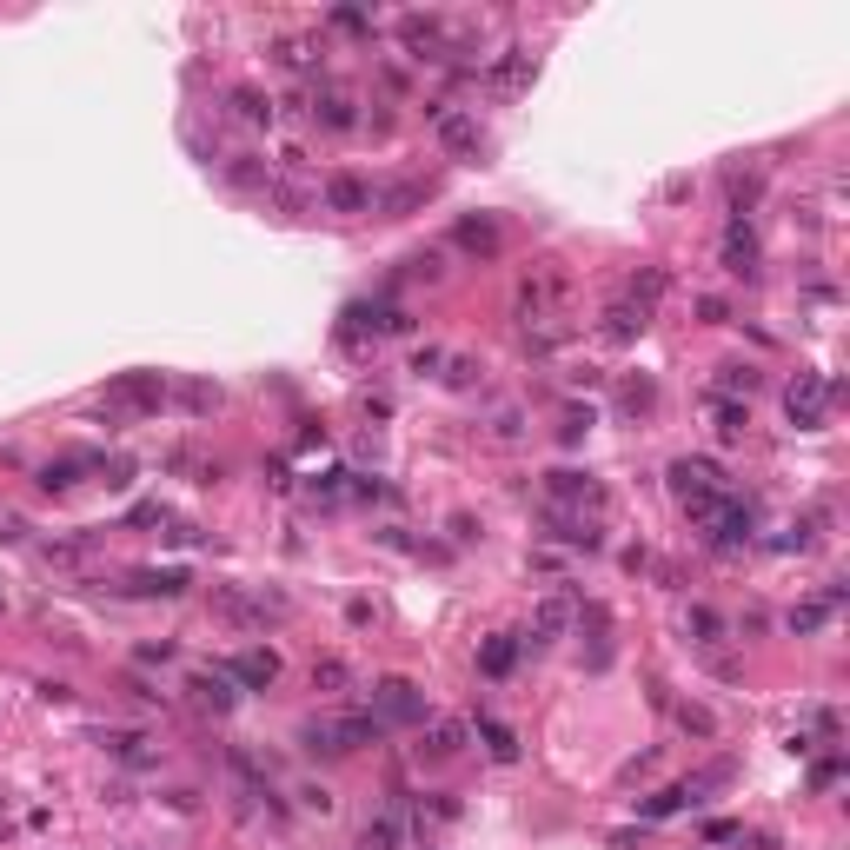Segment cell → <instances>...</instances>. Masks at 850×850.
<instances>
[{
    "instance_id": "13",
    "label": "cell",
    "mask_w": 850,
    "mask_h": 850,
    "mask_svg": "<svg viewBox=\"0 0 850 850\" xmlns=\"http://www.w3.org/2000/svg\"><path fill=\"white\" fill-rule=\"evenodd\" d=\"M226 678L233 684H246V691H266V684L279 678V658L273 651H240V658H233V665H220Z\"/></svg>"
},
{
    "instance_id": "32",
    "label": "cell",
    "mask_w": 850,
    "mask_h": 850,
    "mask_svg": "<svg viewBox=\"0 0 850 850\" xmlns=\"http://www.w3.org/2000/svg\"><path fill=\"white\" fill-rule=\"evenodd\" d=\"M684 804H691V784H671V791L645 797V817H671V811H684Z\"/></svg>"
},
{
    "instance_id": "37",
    "label": "cell",
    "mask_w": 850,
    "mask_h": 850,
    "mask_svg": "<svg viewBox=\"0 0 850 850\" xmlns=\"http://www.w3.org/2000/svg\"><path fill=\"white\" fill-rule=\"evenodd\" d=\"M279 67L306 74V67H313V47H306V40H279Z\"/></svg>"
},
{
    "instance_id": "23",
    "label": "cell",
    "mask_w": 850,
    "mask_h": 850,
    "mask_svg": "<svg viewBox=\"0 0 850 850\" xmlns=\"http://www.w3.org/2000/svg\"><path fill=\"white\" fill-rule=\"evenodd\" d=\"M512 665H518V638H512V631H505V638H492V645L479 651V671H485V678H505Z\"/></svg>"
},
{
    "instance_id": "7",
    "label": "cell",
    "mask_w": 850,
    "mask_h": 850,
    "mask_svg": "<svg viewBox=\"0 0 850 850\" xmlns=\"http://www.w3.org/2000/svg\"><path fill=\"white\" fill-rule=\"evenodd\" d=\"M213 605H220V618H233V625H246V631H259L266 618H279V598H253V592H233V585H220L213 592Z\"/></svg>"
},
{
    "instance_id": "19",
    "label": "cell",
    "mask_w": 850,
    "mask_h": 850,
    "mask_svg": "<svg viewBox=\"0 0 850 850\" xmlns=\"http://www.w3.org/2000/svg\"><path fill=\"white\" fill-rule=\"evenodd\" d=\"M724 193H731V220H744L764 193V173H724Z\"/></svg>"
},
{
    "instance_id": "14",
    "label": "cell",
    "mask_w": 850,
    "mask_h": 850,
    "mask_svg": "<svg viewBox=\"0 0 850 850\" xmlns=\"http://www.w3.org/2000/svg\"><path fill=\"white\" fill-rule=\"evenodd\" d=\"M425 200H432V180H399V186H386L372 206H379L386 220H406V213H419Z\"/></svg>"
},
{
    "instance_id": "22",
    "label": "cell",
    "mask_w": 850,
    "mask_h": 850,
    "mask_svg": "<svg viewBox=\"0 0 850 850\" xmlns=\"http://www.w3.org/2000/svg\"><path fill=\"white\" fill-rule=\"evenodd\" d=\"M625 299H638L645 313H658V299H665V273H658V266H645V273H631V279H625Z\"/></svg>"
},
{
    "instance_id": "28",
    "label": "cell",
    "mask_w": 850,
    "mask_h": 850,
    "mask_svg": "<svg viewBox=\"0 0 850 850\" xmlns=\"http://www.w3.org/2000/svg\"><path fill=\"white\" fill-rule=\"evenodd\" d=\"M479 738H485V751H492V758H499V764H512V758H518V738H512V731H505L499 718H479Z\"/></svg>"
},
{
    "instance_id": "17",
    "label": "cell",
    "mask_w": 850,
    "mask_h": 850,
    "mask_svg": "<svg viewBox=\"0 0 850 850\" xmlns=\"http://www.w3.org/2000/svg\"><path fill=\"white\" fill-rule=\"evenodd\" d=\"M100 459H87V452H74V459H54V465H40V492H74L80 485V472H93Z\"/></svg>"
},
{
    "instance_id": "16",
    "label": "cell",
    "mask_w": 850,
    "mask_h": 850,
    "mask_svg": "<svg viewBox=\"0 0 850 850\" xmlns=\"http://www.w3.org/2000/svg\"><path fill=\"white\" fill-rule=\"evenodd\" d=\"M645 326H651V313L638 306V299H611V313H605V339H618V346H625V339H638Z\"/></svg>"
},
{
    "instance_id": "12",
    "label": "cell",
    "mask_w": 850,
    "mask_h": 850,
    "mask_svg": "<svg viewBox=\"0 0 850 850\" xmlns=\"http://www.w3.org/2000/svg\"><path fill=\"white\" fill-rule=\"evenodd\" d=\"M552 538L558 545H578V552H598L605 545V532H598V518H585V512H565V505H552Z\"/></svg>"
},
{
    "instance_id": "20",
    "label": "cell",
    "mask_w": 850,
    "mask_h": 850,
    "mask_svg": "<svg viewBox=\"0 0 850 850\" xmlns=\"http://www.w3.org/2000/svg\"><path fill=\"white\" fill-rule=\"evenodd\" d=\"M226 180L240 186V193H266V186H273V173L259 167L253 153H233V160H226Z\"/></svg>"
},
{
    "instance_id": "36",
    "label": "cell",
    "mask_w": 850,
    "mask_h": 850,
    "mask_svg": "<svg viewBox=\"0 0 850 850\" xmlns=\"http://www.w3.org/2000/svg\"><path fill=\"white\" fill-rule=\"evenodd\" d=\"M824 618H831V605H824V598H811V605H797V611H791V631H817Z\"/></svg>"
},
{
    "instance_id": "33",
    "label": "cell",
    "mask_w": 850,
    "mask_h": 850,
    "mask_svg": "<svg viewBox=\"0 0 850 850\" xmlns=\"http://www.w3.org/2000/svg\"><path fill=\"white\" fill-rule=\"evenodd\" d=\"M684 625L698 631V645H718V638H724V618H718V611H704V605H691V618H684Z\"/></svg>"
},
{
    "instance_id": "26",
    "label": "cell",
    "mask_w": 850,
    "mask_h": 850,
    "mask_svg": "<svg viewBox=\"0 0 850 850\" xmlns=\"http://www.w3.org/2000/svg\"><path fill=\"white\" fill-rule=\"evenodd\" d=\"M459 744H465V724L439 718V724H432V738L419 744V758H452V751H459Z\"/></svg>"
},
{
    "instance_id": "10",
    "label": "cell",
    "mask_w": 850,
    "mask_h": 850,
    "mask_svg": "<svg viewBox=\"0 0 850 850\" xmlns=\"http://www.w3.org/2000/svg\"><path fill=\"white\" fill-rule=\"evenodd\" d=\"M724 273H738V279H758V233H751V226L744 220H731L724 226Z\"/></svg>"
},
{
    "instance_id": "34",
    "label": "cell",
    "mask_w": 850,
    "mask_h": 850,
    "mask_svg": "<svg viewBox=\"0 0 850 850\" xmlns=\"http://www.w3.org/2000/svg\"><path fill=\"white\" fill-rule=\"evenodd\" d=\"M313 684H319V691H339V684H352L346 658H319V665H313Z\"/></svg>"
},
{
    "instance_id": "1",
    "label": "cell",
    "mask_w": 850,
    "mask_h": 850,
    "mask_svg": "<svg viewBox=\"0 0 850 850\" xmlns=\"http://www.w3.org/2000/svg\"><path fill=\"white\" fill-rule=\"evenodd\" d=\"M167 406V379L160 372H127V379H113V392H107V419H147V412H160Z\"/></svg>"
},
{
    "instance_id": "25",
    "label": "cell",
    "mask_w": 850,
    "mask_h": 850,
    "mask_svg": "<svg viewBox=\"0 0 850 850\" xmlns=\"http://www.w3.org/2000/svg\"><path fill=\"white\" fill-rule=\"evenodd\" d=\"M565 625H572V605H565V598H545V605H538V618H532V638L545 645V638H558Z\"/></svg>"
},
{
    "instance_id": "18",
    "label": "cell",
    "mask_w": 850,
    "mask_h": 850,
    "mask_svg": "<svg viewBox=\"0 0 850 850\" xmlns=\"http://www.w3.org/2000/svg\"><path fill=\"white\" fill-rule=\"evenodd\" d=\"M525 80H532V47H505L492 60V87H525Z\"/></svg>"
},
{
    "instance_id": "35",
    "label": "cell",
    "mask_w": 850,
    "mask_h": 850,
    "mask_svg": "<svg viewBox=\"0 0 850 850\" xmlns=\"http://www.w3.org/2000/svg\"><path fill=\"white\" fill-rule=\"evenodd\" d=\"M359 850H399V817H379V824L366 831V844H359Z\"/></svg>"
},
{
    "instance_id": "30",
    "label": "cell",
    "mask_w": 850,
    "mask_h": 850,
    "mask_svg": "<svg viewBox=\"0 0 850 850\" xmlns=\"http://www.w3.org/2000/svg\"><path fill=\"white\" fill-rule=\"evenodd\" d=\"M180 406L193 412V419H206V412L220 406V386H206V379H186V386H180Z\"/></svg>"
},
{
    "instance_id": "11",
    "label": "cell",
    "mask_w": 850,
    "mask_h": 850,
    "mask_svg": "<svg viewBox=\"0 0 850 850\" xmlns=\"http://www.w3.org/2000/svg\"><path fill=\"white\" fill-rule=\"evenodd\" d=\"M186 691H193V704H200V711H213V718H226V711L240 704V691H233V678H226V671H193V678H186Z\"/></svg>"
},
{
    "instance_id": "29",
    "label": "cell",
    "mask_w": 850,
    "mask_h": 850,
    "mask_svg": "<svg viewBox=\"0 0 850 850\" xmlns=\"http://www.w3.org/2000/svg\"><path fill=\"white\" fill-rule=\"evenodd\" d=\"M127 592H160V598H173V592H186V572H133V585Z\"/></svg>"
},
{
    "instance_id": "38",
    "label": "cell",
    "mask_w": 850,
    "mask_h": 850,
    "mask_svg": "<svg viewBox=\"0 0 850 850\" xmlns=\"http://www.w3.org/2000/svg\"><path fill=\"white\" fill-rule=\"evenodd\" d=\"M744 425H751V412H744V406H731V399H718V432H724V439H738Z\"/></svg>"
},
{
    "instance_id": "2",
    "label": "cell",
    "mask_w": 850,
    "mask_h": 850,
    "mask_svg": "<svg viewBox=\"0 0 850 850\" xmlns=\"http://www.w3.org/2000/svg\"><path fill=\"white\" fill-rule=\"evenodd\" d=\"M372 718L386 724H425V691L412 678H379L372 684Z\"/></svg>"
},
{
    "instance_id": "27",
    "label": "cell",
    "mask_w": 850,
    "mask_h": 850,
    "mask_svg": "<svg viewBox=\"0 0 850 850\" xmlns=\"http://www.w3.org/2000/svg\"><path fill=\"white\" fill-rule=\"evenodd\" d=\"M618 406H625L631 419H645V412L658 406V386H651V379H625V386H618Z\"/></svg>"
},
{
    "instance_id": "3",
    "label": "cell",
    "mask_w": 850,
    "mask_h": 850,
    "mask_svg": "<svg viewBox=\"0 0 850 850\" xmlns=\"http://www.w3.org/2000/svg\"><path fill=\"white\" fill-rule=\"evenodd\" d=\"M432 127H439V147L459 153V160H479V153H485V133H479V120H472V113L432 100Z\"/></svg>"
},
{
    "instance_id": "9",
    "label": "cell",
    "mask_w": 850,
    "mask_h": 850,
    "mask_svg": "<svg viewBox=\"0 0 850 850\" xmlns=\"http://www.w3.org/2000/svg\"><path fill=\"white\" fill-rule=\"evenodd\" d=\"M319 206H326V213H372V186L366 180H352V173H333V180L319 186Z\"/></svg>"
},
{
    "instance_id": "40",
    "label": "cell",
    "mask_w": 850,
    "mask_h": 850,
    "mask_svg": "<svg viewBox=\"0 0 850 850\" xmlns=\"http://www.w3.org/2000/svg\"><path fill=\"white\" fill-rule=\"evenodd\" d=\"M439 366H445L439 346H419V352H412V372H439Z\"/></svg>"
},
{
    "instance_id": "4",
    "label": "cell",
    "mask_w": 850,
    "mask_h": 850,
    "mask_svg": "<svg viewBox=\"0 0 850 850\" xmlns=\"http://www.w3.org/2000/svg\"><path fill=\"white\" fill-rule=\"evenodd\" d=\"M824 406H831V386H824L817 372H797L791 386H784V412H791L797 432H817V425H824Z\"/></svg>"
},
{
    "instance_id": "8",
    "label": "cell",
    "mask_w": 850,
    "mask_h": 850,
    "mask_svg": "<svg viewBox=\"0 0 850 850\" xmlns=\"http://www.w3.org/2000/svg\"><path fill=\"white\" fill-rule=\"evenodd\" d=\"M452 246H459V253H472V259H499L505 233H499V220H492V213H472V220L452 226Z\"/></svg>"
},
{
    "instance_id": "6",
    "label": "cell",
    "mask_w": 850,
    "mask_h": 850,
    "mask_svg": "<svg viewBox=\"0 0 850 850\" xmlns=\"http://www.w3.org/2000/svg\"><path fill=\"white\" fill-rule=\"evenodd\" d=\"M399 40H406V54L412 60H452V40H445V20H432V14H406L399 20Z\"/></svg>"
},
{
    "instance_id": "31",
    "label": "cell",
    "mask_w": 850,
    "mask_h": 850,
    "mask_svg": "<svg viewBox=\"0 0 850 850\" xmlns=\"http://www.w3.org/2000/svg\"><path fill=\"white\" fill-rule=\"evenodd\" d=\"M724 392H744V399H751V392H758V366H724L718 372V399Z\"/></svg>"
},
{
    "instance_id": "24",
    "label": "cell",
    "mask_w": 850,
    "mask_h": 850,
    "mask_svg": "<svg viewBox=\"0 0 850 850\" xmlns=\"http://www.w3.org/2000/svg\"><path fill=\"white\" fill-rule=\"evenodd\" d=\"M671 724H678L684 738H718V718L704 704H671Z\"/></svg>"
},
{
    "instance_id": "39",
    "label": "cell",
    "mask_w": 850,
    "mask_h": 850,
    "mask_svg": "<svg viewBox=\"0 0 850 850\" xmlns=\"http://www.w3.org/2000/svg\"><path fill=\"white\" fill-rule=\"evenodd\" d=\"M585 432H592V412H565V425H558V439H565V445H578Z\"/></svg>"
},
{
    "instance_id": "5",
    "label": "cell",
    "mask_w": 850,
    "mask_h": 850,
    "mask_svg": "<svg viewBox=\"0 0 850 850\" xmlns=\"http://www.w3.org/2000/svg\"><path fill=\"white\" fill-rule=\"evenodd\" d=\"M545 499L565 505V512H598L605 505V485L592 472H545Z\"/></svg>"
},
{
    "instance_id": "15",
    "label": "cell",
    "mask_w": 850,
    "mask_h": 850,
    "mask_svg": "<svg viewBox=\"0 0 850 850\" xmlns=\"http://www.w3.org/2000/svg\"><path fill=\"white\" fill-rule=\"evenodd\" d=\"M313 120H319L326 133H352V127H359V113H352V100H346L339 87H319V93H313Z\"/></svg>"
},
{
    "instance_id": "21",
    "label": "cell",
    "mask_w": 850,
    "mask_h": 850,
    "mask_svg": "<svg viewBox=\"0 0 850 850\" xmlns=\"http://www.w3.org/2000/svg\"><path fill=\"white\" fill-rule=\"evenodd\" d=\"M233 113H240L246 127H273V100L259 87H233Z\"/></svg>"
}]
</instances>
